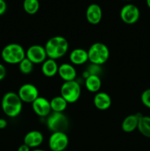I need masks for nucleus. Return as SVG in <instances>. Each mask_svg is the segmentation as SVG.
I'll list each match as a JSON object with an SVG mask.
<instances>
[{"mask_svg":"<svg viewBox=\"0 0 150 151\" xmlns=\"http://www.w3.org/2000/svg\"><path fill=\"white\" fill-rule=\"evenodd\" d=\"M69 47V44L67 39L61 35L51 37L44 46L47 58L55 60L61 58L67 53Z\"/></svg>","mask_w":150,"mask_h":151,"instance_id":"1","label":"nucleus"},{"mask_svg":"<svg viewBox=\"0 0 150 151\" xmlns=\"http://www.w3.org/2000/svg\"><path fill=\"white\" fill-rule=\"evenodd\" d=\"M22 103L17 93L9 91L5 93L1 99V109L6 116L15 118L19 116L22 111Z\"/></svg>","mask_w":150,"mask_h":151,"instance_id":"2","label":"nucleus"},{"mask_svg":"<svg viewBox=\"0 0 150 151\" xmlns=\"http://www.w3.org/2000/svg\"><path fill=\"white\" fill-rule=\"evenodd\" d=\"M2 60L9 64H19L26 58V51L21 45L12 43L6 45L1 52Z\"/></svg>","mask_w":150,"mask_h":151,"instance_id":"3","label":"nucleus"},{"mask_svg":"<svg viewBox=\"0 0 150 151\" xmlns=\"http://www.w3.org/2000/svg\"><path fill=\"white\" fill-rule=\"evenodd\" d=\"M88 60L93 64H104L110 57V50L107 45L101 42L93 44L88 50Z\"/></svg>","mask_w":150,"mask_h":151,"instance_id":"4","label":"nucleus"},{"mask_svg":"<svg viewBox=\"0 0 150 151\" xmlns=\"http://www.w3.org/2000/svg\"><path fill=\"white\" fill-rule=\"evenodd\" d=\"M81 91V86L77 81H67L62 84L60 88V96H62L68 103H74L79 99Z\"/></svg>","mask_w":150,"mask_h":151,"instance_id":"5","label":"nucleus"},{"mask_svg":"<svg viewBox=\"0 0 150 151\" xmlns=\"http://www.w3.org/2000/svg\"><path fill=\"white\" fill-rule=\"evenodd\" d=\"M46 125L51 132H65L69 126V119L63 113L53 112L47 116Z\"/></svg>","mask_w":150,"mask_h":151,"instance_id":"6","label":"nucleus"},{"mask_svg":"<svg viewBox=\"0 0 150 151\" xmlns=\"http://www.w3.org/2000/svg\"><path fill=\"white\" fill-rule=\"evenodd\" d=\"M69 143V139L65 132H53L48 141L49 147L51 151H63L66 150Z\"/></svg>","mask_w":150,"mask_h":151,"instance_id":"7","label":"nucleus"},{"mask_svg":"<svg viewBox=\"0 0 150 151\" xmlns=\"http://www.w3.org/2000/svg\"><path fill=\"white\" fill-rule=\"evenodd\" d=\"M140 10L133 4H126L120 10V18L126 24H134L140 19Z\"/></svg>","mask_w":150,"mask_h":151,"instance_id":"8","label":"nucleus"},{"mask_svg":"<svg viewBox=\"0 0 150 151\" xmlns=\"http://www.w3.org/2000/svg\"><path fill=\"white\" fill-rule=\"evenodd\" d=\"M17 94L21 100L26 103H32L39 97L38 88L32 83L23 84L19 88Z\"/></svg>","mask_w":150,"mask_h":151,"instance_id":"9","label":"nucleus"},{"mask_svg":"<svg viewBox=\"0 0 150 151\" xmlns=\"http://www.w3.org/2000/svg\"><path fill=\"white\" fill-rule=\"evenodd\" d=\"M26 58L34 64L43 63L47 59L45 47L39 44L30 46L26 51Z\"/></svg>","mask_w":150,"mask_h":151,"instance_id":"10","label":"nucleus"},{"mask_svg":"<svg viewBox=\"0 0 150 151\" xmlns=\"http://www.w3.org/2000/svg\"><path fill=\"white\" fill-rule=\"evenodd\" d=\"M33 111L41 117H47L51 114L50 101L44 97H38L32 103Z\"/></svg>","mask_w":150,"mask_h":151,"instance_id":"11","label":"nucleus"},{"mask_svg":"<svg viewBox=\"0 0 150 151\" xmlns=\"http://www.w3.org/2000/svg\"><path fill=\"white\" fill-rule=\"evenodd\" d=\"M86 19L91 24L96 25L100 23L102 18V10L98 4L93 3L88 5L85 13Z\"/></svg>","mask_w":150,"mask_h":151,"instance_id":"12","label":"nucleus"},{"mask_svg":"<svg viewBox=\"0 0 150 151\" xmlns=\"http://www.w3.org/2000/svg\"><path fill=\"white\" fill-rule=\"evenodd\" d=\"M44 142V135L39 131H31L28 132L24 138V144L29 148H37L41 145Z\"/></svg>","mask_w":150,"mask_h":151,"instance_id":"13","label":"nucleus"},{"mask_svg":"<svg viewBox=\"0 0 150 151\" xmlns=\"http://www.w3.org/2000/svg\"><path fill=\"white\" fill-rule=\"evenodd\" d=\"M57 74L64 82L75 81L76 78V71L74 66L69 63H64L60 65Z\"/></svg>","mask_w":150,"mask_h":151,"instance_id":"14","label":"nucleus"},{"mask_svg":"<svg viewBox=\"0 0 150 151\" xmlns=\"http://www.w3.org/2000/svg\"><path fill=\"white\" fill-rule=\"evenodd\" d=\"M94 104L97 109L104 111L111 106L112 100L110 96L106 92H97L94 97Z\"/></svg>","mask_w":150,"mask_h":151,"instance_id":"15","label":"nucleus"},{"mask_svg":"<svg viewBox=\"0 0 150 151\" xmlns=\"http://www.w3.org/2000/svg\"><path fill=\"white\" fill-rule=\"evenodd\" d=\"M69 60L73 65L79 66L84 64L88 60V51L81 48L74 49L70 52Z\"/></svg>","mask_w":150,"mask_h":151,"instance_id":"16","label":"nucleus"},{"mask_svg":"<svg viewBox=\"0 0 150 151\" xmlns=\"http://www.w3.org/2000/svg\"><path fill=\"white\" fill-rule=\"evenodd\" d=\"M139 116L140 114H130L126 116L121 123L122 131L125 133H131L138 129Z\"/></svg>","mask_w":150,"mask_h":151,"instance_id":"17","label":"nucleus"},{"mask_svg":"<svg viewBox=\"0 0 150 151\" xmlns=\"http://www.w3.org/2000/svg\"><path fill=\"white\" fill-rule=\"evenodd\" d=\"M58 68L59 66L57 65L55 60L47 58L42 63L41 71H42V73L44 74V76L47 77V78H52L57 74Z\"/></svg>","mask_w":150,"mask_h":151,"instance_id":"18","label":"nucleus"},{"mask_svg":"<svg viewBox=\"0 0 150 151\" xmlns=\"http://www.w3.org/2000/svg\"><path fill=\"white\" fill-rule=\"evenodd\" d=\"M85 88L92 93H97L101 86V81L99 75H90L85 81Z\"/></svg>","mask_w":150,"mask_h":151,"instance_id":"19","label":"nucleus"},{"mask_svg":"<svg viewBox=\"0 0 150 151\" xmlns=\"http://www.w3.org/2000/svg\"><path fill=\"white\" fill-rule=\"evenodd\" d=\"M68 104L66 100L62 96H56L50 100V106H51V111L63 113L67 108Z\"/></svg>","mask_w":150,"mask_h":151,"instance_id":"20","label":"nucleus"},{"mask_svg":"<svg viewBox=\"0 0 150 151\" xmlns=\"http://www.w3.org/2000/svg\"><path fill=\"white\" fill-rule=\"evenodd\" d=\"M138 130L144 137L150 138V116L140 114Z\"/></svg>","mask_w":150,"mask_h":151,"instance_id":"21","label":"nucleus"},{"mask_svg":"<svg viewBox=\"0 0 150 151\" xmlns=\"http://www.w3.org/2000/svg\"><path fill=\"white\" fill-rule=\"evenodd\" d=\"M23 8L29 15H35L40 9V2L38 0H24Z\"/></svg>","mask_w":150,"mask_h":151,"instance_id":"22","label":"nucleus"},{"mask_svg":"<svg viewBox=\"0 0 150 151\" xmlns=\"http://www.w3.org/2000/svg\"><path fill=\"white\" fill-rule=\"evenodd\" d=\"M19 70L24 75H29L33 71L34 63H32L28 58H25L19 63Z\"/></svg>","mask_w":150,"mask_h":151,"instance_id":"23","label":"nucleus"},{"mask_svg":"<svg viewBox=\"0 0 150 151\" xmlns=\"http://www.w3.org/2000/svg\"><path fill=\"white\" fill-rule=\"evenodd\" d=\"M141 100L143 105L150 109V88L143 91V93L141 94Z\"/></svg>","mask_w":150,"mask_h":151,"instance_id":"24","label":"nucleus"},{"mask_svg":"<svg viewBox=\"0 0 150 151\" xmlns=\"http://www.w3.org/2000/svg\"><path fill=\"white\" fill-rule=\"evenodd\" d=\"M7 8V6L6 1L4 0H0V16H2L5 13Z\"/></svg>","mask_w":150,"mask_h":151,"instance_id":"25","label":"nucleus"},{"mask_svg":"<svg viewBox=\"0 0 150 151\" xmlns=\"http://www.w3.org/2000/svg\"><path fill=\"white\" fill-rule=\"evenodd\" d=\"M6 74H7V71H6L5 66L0 63V81H1L5 78Z\"/></svg>","mask_w":150,"mask_h":151,"instance_id":"26","label":"nucleus"},{"mask_svg":"<svg viewBox=\"0 0 150 151\" xmlns=\"http://www.w3.org/2000/svg\"><path fill=\"white\" fill-rule=\"evenodd\" d=\"M7 126V122L4 118H0V130L4 129Z\"/></svg>","mask_w":150,"mask_h":151,"instance_id":"27","label":"nucleus"},{"mask_svg":"<svg viewBox=\"0 0 150 151\" xmlns=\"http://www.w3.org/2000/svg\"><path fill=\"white\" fill-rule=\"evenodd\" d=\"M17 151H31L30 148L25 144H22L17 149Z\"/></svg>","mask_w":150,"mask_h":151,"instance_id":"28","label":"nucleus"},{"mask_svg":"<svg viewBox=\"0 0 150 151\" xmlns=\"http://www.w3.org/2000/svg\"><path fill=\"white\" fill-rule=\"evenodd\" d=\"M146 2L147 7L150 9V0H146Z\"/></svg>","mask_w":150,"mask_h":151,"instance_id":"29","label":"nucleus"},{"mask_svg":"<svg viewBox=\"0 0 150 151\" xmlns=\"http://www.w3.org/2000/svg\"><path fill=\"white\" fill-rule=\"evenodd\" d=\"M31 151H46V150H42V149H38V148H35V149H34V150H31Z\"/></svg>","mask_w":150,"mask_h":151,"instance_id":"30","label":"nucleus"},{"mask_svg":"<svg viewBox=\"0 0 150 151\" xmlns=\"http://www.w3.org/2000/svg\"><path fill=\"white\" fill-rule=\"evenodd\" d=\"M124 1H131V0H124Z\"/></svg>","mask_w":150,"mask_h":151,"instance_id":"31","label":"nucleus"},{"mask_svg":"<svg viewBox=\"0 0 150 151\" xmlns=\"http://www.w3.org/2000/svg\"><path fill=\"white\" fill-rule=\"evenodd\" d=\"M63 151H68V150H63Z\"/></svg>","mask_w":150,"mask_h":151,"instance_id":"32","label":"nucleus"}]
</instances>
